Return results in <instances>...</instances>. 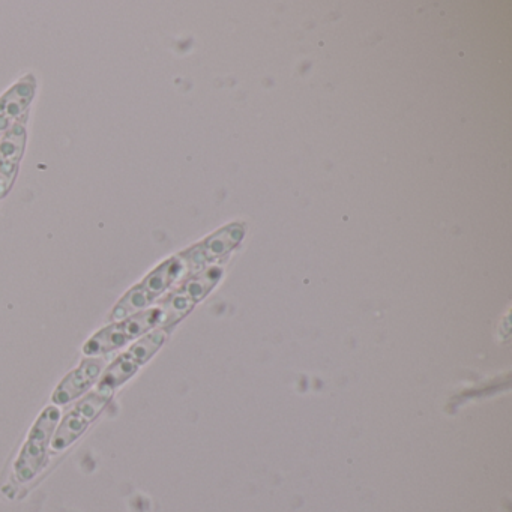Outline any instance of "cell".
I'll use <instances>...</instances> for the list:
<instances>
[{"label":"cell","instance_id":"1","mask_svg":"<svg viewBox=\"0 0 512 512\" xmlns=\"http://www.w3.org/2000/svg\"><path fill=\"white\" fill-rule=\"evenodd\" d=\"M205 266L196 248L185 251L181 256L167 260L163 265L152 271L142 283L130 290L113 310L112 322H121L127 317L134 316L140 311L146 310L149 305L154 304L164 292L170 289L173 284L178 283L187 275L199 271Z\"/></svg>","mask_w":512,"mask_h":512},{"label":"cell","instance_id":"9","mask_svg":"<svg viewBox=\"0 0 512 512\" xmlns=\"http://www.w3.org/2000/svg\"><path fill=\"white\" fill-rule=\"evenodd\" d=\"M37 82L34 77L26 76L0 98V113L13 124L25 118L32 100H34Z\"/></svg>","mask_w":512,"mask_h":512},{"label":"cell","instance_id":"5","mask_svg":"<svg viewBox=\"0 0 512 512\" xmlns=\"http://www.w3.org/2000/svg\"><path fill=\"white\" fill-rule=\"evenodd\" d=\"M166 338L167 329L163 328L155 329V331L149 332L148 335L140 338L127 352L122 353V355L107 368L98 386H106V388L116 391V388H119V386L124 385L127 380H130L131 377L140 370V367L145 365L146 362L160 350Z\"/></svg>","mask_w":512,"mask_h":512},{"label":"cell","instance_id":"2","mask_svg":"<svg viewBox=\"0 0 512 512\" xmlns=\"http://www.w3.org/2000/svg\"><path fill=\"white\" fill-rule=\"evenodd\" d=\"M158 328V308L140 311L121 322H113L101 329L83 347L86 356L95 358L98 355L115 352L130 341L143 337L151 329Z\"/></svg>","mask_w":512,"mask_h":512},{"label":"cell","instance_id":"7","mask_svg":"<svg viewBox=\"0 0 512 512\" xmlns=\"http://www.w3.org/2000/svg\"><path fill=\"white\" fill-rule=\"evenodd\" d=\"M28 116L14 122L0 140V199L10 193L25 152Z\"/></svg>","mask_w":512,"mask_h":512},{"label":"cell","instance_id":"6","mask_svg":"<svg viewBox=\"0 0 512 512\" xmlns=\"http://www.w3.org/2000/svg\"><path fill=\"white\" fill-rule=\"evenodd\" d=\"M59 419H61V412L55 406L47 407L43 415L38 418L16 464V473L20 481H29L40 472L44 461H46L50 440H52Z\"/></svg>","mask_w":512,"mask_h":512},{"label":"cell","instance_id":"10","mask_svg":"<svg viewBox=\"0 0 512 512\" xmlns=\"http://www.w3.org/2000/svg\"><path fill=\"white\" fill-rule=\"evenodd\" d=\"M11 122L8 121L7 118H5L4 115H2V113H0V136H2V134H5L7 133L8 131V128L11 127Z\"/></svg>","mask_w":512,"mask_h":512},{"label":"cell","instance_id":"8","mask_svg":"<svg viewBox=\"0 0 512 512\" xmlns=\"http://www.w3.org/2000/svg\"><path fill=\"white\" fill-rule=\"evenodd\" d=\"M104 359L103 358H89L80 364L79 368L71 371L56 388L53 394V401L59 406L71 403L77 400L80 395L85 394L95 382L98 377L103 373Z\"/></svg>","mask_w":512,"mask_h":512},{"label":"cell","instance_id":"3","mask_svg":"<svg viewBox=\"0 0 512 512\" xmlns=\"http://www.w3.org/2000/svg\"><path fill=\"white\" fill-rule=\"evenodd\" d=\"M221 277L220 268H209L190 278L181 289L173 292L169 298L158 305V328L167 329L187 316L191 308L202 301L209 290L218 283Z\"/></svg>","mask_w":512,"mask_h":512},{"label":"cell","instance_id":"4","mask_svg":"<svg viewBox=\"0 0 512 512\" xmlns=\"http://www.w3.org/2000/svg\"><path fill=\"white\" fill-rule=\"evenodd\" d=\"M115 391L106 386H98L94 392L83 398L67 416L52 440V448L55 451H62L73 445L77 439L83 436L89 425L98 418L101 412L106 409L107 404L113 398Z\"/></svg>","mask_w":512,"mask_h":512}]
</instances>
